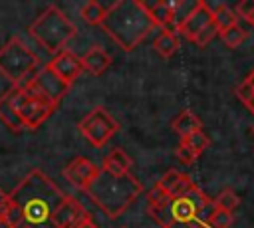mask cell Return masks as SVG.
<instances>
[{
	"label": "cell",
	"mask_w": 254,
	"mask_h": 228,
	"mask_svg": "<svg viewBox=\"0 0 254 228\" xmlns=\"http://www.w3.org/2000/svg\"><path fill=\"white\" fill-rule=\"evenodd\" d=\"M163 228H208L206 224H202V222H173V224H167V226H163Z\"/></svg>",
	"instance_id": "cell-34"
},
{
	"label": "cell",
	"mask_w": 254,
	"mask_h": 228,
	"mask_svg": "<svg viewBox=\"0 0 254 228\" xmlns=\"http://www.w3.org/2000/svg\"><path fill=\"white\" fill-rule=\"evenodd\" d=\"M242 83H244V85H246V87H248L250 91H254V69H252V71L248 73V77H246V79H244Z\"/></svg>",
	"instance_id": "cell-35"
},
{
	"label": "cell",
	"mask_w": 254,
	"mask_h": 228,
	"mask_svg": "<svg viewBox=\"0 0 254 228\" xmlns=\"http://www.w3.org/2000/svg\"><path fill=\"white\" fill-rule=\"evenodd\" d=\"M252 133H254V127H252Z\"/></svg>",
	"instance_id": "cell-37"
},
{
	"label": "cell",
	"mask_w": 254,
	"mask_h": 228,
	"mask_svg": "<svg viewBox=\"0 0 254 228\" xmlns=\"http://www.w3.org/2000/svg\"><path fill=\"white\" fill-rule=\"evenodd\" d=\"M65 194L40 169H32L10 192L8 228H56L52 216Z\"/></svg>",
	"instance_id": "cell-1"
},
{
	"label": "cell",
	"mask_w": 254,
	"mask_h": 228,
	"mask_svg": "<svg viewBox=\"0 0 254 228\" xmlns=\"http://www.w3.org/2000/svg\"><path fill=\"white\" fill-rule=\"evenodd\" d=\"M232 222H234L232 212L222 210V208H216V206H214V210L206 218V226L208 228H230Z\"/></svg>",
	"instance_id": "cell-22"
},
{
	"label": "cell",
	"mask_w": 254,
	"mask_h": 228,
	"mask_svg": "<svg viewBox=\"0 0 254 228\" xmlns=\"http://www.w3.org/2000/svg\"><path fill=\"white\" fill-rule=\"evenodd\" d=\"M153 48H155V52L159 54V56H163V57H171V56H175L177 54V50H179V36L175 34V30H161L159 34H157V38L153 40Z\"/></svg>",
	"instance_id": "cell-18"
},
{
	"label": "cell",
	"mask_w": 254,
	"mask_h": 228,
	"mask_svg": "<svg viewBox=\"0 0 254 228\" xmlns=\"http://www.w3.org/2000/svg\"><path fill=\"white\" fill-rule=\"evenodd\" d=\"M212 24V10L208 8V4L206 2H202V0H198L196 2V6H194V10L179 24V28H177V32L179 34H183L187 40H190V42H194L196 40V36L202 32V30H206L208 26Z\"/></svg>",
	"instance_id": "cell-11"
},
{
	"label": "cell",
	"mask_w": 254,
	"mask_h": 228,
	"mask_svg": "<svg viewBox=\"0 0 254 228\" xmlns=\"http://www.w3.org/2000/svg\"><path fill=\"white\" fill-rule=\"evenodd\" d=\"M181 143H185V145H187V147H190V149H192L196 155H200V153H202V151H204V149L210 145V139H208V137H206L202 131H196V133H192L190 137L183 139Z\"/></svg>",
	"instance_id": "cell-25"
},
{
	"label": "cell",
	"mask_w": 254,
	"mask_h": 228,
	"mask_svg": "<svg viewBox=\"0 0 254 228\" xmlns=\"http://www.w3.org/2000/svg\"><path fill=\"white\" fill-rule=\"evenodd\" d=\"M212 24L216 26L218 34L232 28V26H238V16L232 8H228L226 4H218L214 10H212Z\"/></svg>",
	"instance_id": "cell-20"
},
{
	"label": "cell",
	"mask_w": 254,
	"mask_h": 228,
	"mask_svg": "<svg viewBox=\"0 0 254 228\" xmlns=\"http://www.w3.org/2000/svg\"><path fill=\"white\" fill-rule=\"evenodd\" d=\"M75 24L58 8L48 6L30 26L28 34L50 54H58L65 48V44L75 36Z\"/></svg>",
	"instance_id": "cell-5"
},
{
	"label": "cell",
	"mask_w": 254,
	"mask_h": 228,
	"mask_svg": "<svg viewBox=\"0 0 254 228\" xmlns=\"http://www.w3.org/2000/svg\"><path fill=\"white\" fill-rule=\"evenodd\" d=\"M0 119L4 121V125L10 131H14V133H22L24 131V125H22V121H20L14 105H12V93H10V89L4 95H0Z\"/></svg>",
	"instance_id": "cell-17"
},
{
	"label": "cell",
	"mask_w": 254,
	"mask_h": 228,
	"mask_svg": "<svg viewBox=\"0 0 254 228\" xmlns=\"http://www.w3.org/2000/svg\"><path fill=\"white\" fill-rule=\"evenodd\" d=\"M77 228H97V224L91 220V216H87V218H85V220H83V222H81Z\"/></svg>",
	"instance_id": "cell-36"
},
{
	"label": "cell",
	"mask_w": 254,
	"mask_h": 228,
	"mask_svg": "<svg viewBox=\"0 0 254 228\" xmlns=\"http://www.w3.org/2000/svg\"><path fill=\"white\" fill-rule=\"evenodd\" d=\"M48 67L62 79V81H65L67 85H71L77 77H79V73L83 71V67H81V57H77L71 50H67V48H64V50H60L58 54H54V57H52V61L48 63Z\"/></svg>",
	"instance_id": "cell-10"
},
{
	"label": "cell",
	"mask_w": 254,
	"mask_h": 228,
	"mask_svg": "<svg viewBox=\"0 0 254 228\" xmlns=\"http://www.w3.org/2000/svg\"><path fill=\"white\" fill-rule=\"evenodd\" d=\"M236 16L246 20L250 26H254V0H242L238 6H236Z\"/></svg>",
	"instance_id": "cell-26"
},
{
	"label": "cell",
	"mask_w": 254,
	"mask_h": 228,
	"mask_svg": "<svg viewBox=\"0 0 254 228\" xmlns=\"http://www.w3.org/2000/svg\"><path fill=\"white\" fill-rule=\"evenodd\" d=\"M218 34V30H216V26L214 24H210L206 30H202L198 36H196V40H194V44L196 46H200V48H204L206 44H210L212 40H214V36Z\"/></svg>",
	"instance_id": "cell-32"
},
{
	"label": "cell",
	"mask_w": 254,
	"mask_h": 228,
	"mask_svg": "<svg viewBox=\"0 0 254 228\" xmlns=\"http://www.w3.org/2000/svg\"><path fill=\"white\" fill-rule=\"evenodd\" d=\"M220 38H222V42H224L226 48L234 50V48H238V46L246 40V32H244L240 26H232V28L220 32Z\"/></svg>",
	"instance_id": "cell-24"
},
{
	"label": "cell",
	"mask_w": 254,
	"mask_h": 228,
	"mask_svg": "<svg viewBox=\"0 0 254 228\" xmlns=\"http://www.w3.org/2000/svg\"><path fill=\"white\" fill-rule=\"evenodd\" d=\"M147 198H149V206H153V204H161V202L169 200V192H167L165 188H161L159 184H155V186L149 190Z\"/></svg>",
	"instance_id": "cell-31"
},
{
	"label": "cell",
	"mask_w": 254,
	"mask_h": 228,
	"mask_svg": "<svg viewBox=\"0 0 254 228\" xmlns=\"http://www.w3.org/2000/svg\"><path fill=\"white\" fill-rule=\"evenodd\" d=\"M38 69V56L20 38L14 36L0 48V73L12 83V87H22Z\"/></svg>",
	"instance_id": "cell-6"
},
{
	"label": "cell",
	"mask_w": 254,
	"mask_h": 228,
	"mask_svg": "<svg viewBox=\"0 0 254 228\" xmlns=\"http://www.w3.org/2000/svg\"><path fill=\"white\" fill-rule=\"evenodd\" d=\"M99 174V167L91 163L85 157H73L65 167H64V176L77 188L85 190L89 182Z\"/></svg>",
	"instance_id": "cell-12"
},
{
	"label": "cell",
	"mask_w": 254,
	"mask_h": 228,
	"mask_svg": "<svg viewBox=\"0 0 254 228\" xmlns=\"http://www.w3.org/2000/svg\"><path fill=\"white\" fill-rule=\"evenodd\" d=\"M131 165H133L131 157H129L123 149L115 147V149H111V151L105 155L101 171H105V172H109V174H113V176H123V174H129Z\"/></svg>",
	"instance_id": "cell-15"
},
{
	"label": "cell",
	"mask_w": 254,
	"mask_h": 228,
	"mask_svg": "<svg viewBox=\"0 0 254 228\" xmlns=\"http://www.w3.org/2000/svg\"><path fill=\"white\" fill-rule=\"evenodd\" d=\"M10 93H12V105L18 113L24 129L36 131L56 109L54 105H50L48 101L32 95L24 87H10Z\"/></svg>",
	"instance_id": "cell-7"
},
{
	"label": "cell",
	"mask_w": 254,
	"mask_h": 228,
	"mask_svg": "<svg viewBox=\"0 0 254 228\" xmlns=\"http://www.w3.org/2000/svg\"><path fill=\"white\" fill-rule=\"evenodd\" d=\"M105 12H107V8L101 6V4L95 2V0H87V2L81 6V10H79L81 18H83L87 24H91V26H101V22H103V18H105Z\"/></svg>",
	"instance_id": "cell-21"
},
{
	"label": "cell",
	"mask_w": 254,
	"mask_h": 228,
	"mask_svg": "<svg viewBox=\"0 0 254 228\" xmlns=\"http://www.w3.org/2000/svg\"><path fill=\"white\" fill-rule=\"evenodd\" d=\"M192 186H196L187 174H181V178L177 180V184L171 188V192H169V198H175V196H183V194H187Z\"/></svg>",
	"instance_id": "cell-27"
},
{
	"label": "cell",
	"mask_w": 254,
	"mask_h": 228,
	"mask_svg": "<svg viewBox=\"0 0 254 228\" xmlns=\"http://www.w3.org/2000/svg\"><path fill=\"white\" fill-rule=\"evenodd\" d=\"M87 196L111 218L123 214L143 192V184L129 172L123 176H113L99 169V174L85 188Z\"/></svg>",
	"instance_id": "cell-3"
},
{
	"label": "cell",
	"mask_w": 254,
	"mask_h": 228,
	"mask_svg": "<svg viewBox=\"0 0 254 228\" xmlns=\"http://www.w3.org/2000/svg\"><path fill=\"white\" fill-rule=\"evenodd\" d=\"M87 216L89 214L79 200H75L73 196H65L64 202L56 208L52 222L56 228H77Z\"/></svg>",
	"instance_id": "cell-13"
},
{
	"label": "cell",
	"mask_w": 254,
	"mask_h": 228,
	"mask_svg": "<svg viewBox=\"0 0 254 228\" xmlns=\"http://www.w3.org/2000/svg\"><path fill=\"white\" fill-rule=\"evenodd\" d=\"M22 87L28 89L32 95H36V97L48 101V103L54 105V107L64 99V95H65L67 89H69V85H67L65 81H62L48 65H46V67H40V69L32 75V79H28Z\"/></svg>",
	"instance_id": "cell-9"
},
{
	"label": "cell",
	"mask_w": 254,
	"mask_h": 228,
	"mask_svg": "<svg viewBox=\"0 0 254 228\" xmlns=\"http://www.w3.org/2000/svg\"><path fill=\"white\" fill-rule=\"evenodd\" d=\"M8 212H10V194L0 188V224H6Z\"/></svg>",
	"instance_id": "cell-33"
},
{
	"label": "cell",
	"mask_w": 254,
	"mask_h": 228,
	"mask_svg": "<svg viewBox=\"0 0 254 228\" xmlns=\"http://www.w3.org/2000/svg\"><path fill=\"white\" fill-rule=\"evenodd\" d=\"M238 204H240V196L232 188H222L218 192V196L214 198V206L222 208V210H228V212H232Z\"/></svg>",
	"instance_id": "cell-23"
},
{
	"label": "cell",
	"mask_w": 254,
	"mask_h": 228,
	"mask_svg": "<svg viewBox=\"0 0 254 228\" xmlns=\"http://www.w3.org/2000/svg\"><path fill=\"white\" fill-rule=\"evenodd\" d=\"M77 129L79 133L85 137V141L95 147V149H101L109 143V139L119 131V123L111 117V113L101 107V105H95L79 123H77Z\"/></svg>",
	"instance_id": "cell-8"
},
{
	"label": "cell",
	"mask_w": 254,
	"mask_h": 228,
	"mask_svg": "<svg viewBox=\"0 0 254 228\" xmlns=\"http://www.w3.org/2000/svg\"><path fill=\"white\" fill-rule=\"evenodd\" d=\"M109 65H111V56L103 48H99V46L89 48L81 56V67L85 71H89L91 75H101Z\"/></svg>",
	"instance_id": "cell-14"
},
{
	"label": "cell",
	"mask_w": 254,
	"mask_h": 228,
	"mask_svg": "<svg viewBox=\"0 0 254 228\" xmlns=\"http://www.w3.org/2000/svg\"><path fill=\"white\" fill-rule=\"evenodd\" d=\"M101 28L123 52H133L155 28V22L145 2L117 0L107 8Z\"/></svg>",
	"instance_id": "cell-2"
},
{
	"label": "cell",
	"mask_w": 254,
	"mask_h": 228,
	"mask_svg": "<svg viewBox=\"0 0 254 228\" xmlns=\"http://www.w3.org/2000/svg\"><path fill=\"white\" fill-rule=\"evenodd\" d=\"M181 174H183V172H179V171H175V169H169V171L163 174V178H161L157 184H159L161 188H165L167 192H171V188L177 184V180L181 178Z\"/></svg>",
	"instance_id": "cell-29"
},
{
	"label": "cell",
	"mask_w": 254,
	"mask_h": 228,
	"mask_svg": "<svg viewBox=\"0 0 254 228\" xmlns=\"http://www.w3.org/2000/svg\"><path fill=\"white\" fill-rule=\"evenodd\" d=\"M147 8H149V14H151L155 26H161L163 30H169V26H173L175 16H173V4L171 2H155Z\"/></svg>",
	"instance_id": "cell-19"
},
{
	"label": "cell",
	"mask_w": 254,
	"mask_h": 228,
	"mask_svg": "<svg viewBox=\"0 0 254 228\" xmlns=\"http://www.w3.org/2000/svg\"><path fill=\"white\" fill-rule=\"evenodd\" d=\"M214 210V200H210L198 186H192L187 194L169 198L161 204L147 208L149 216L163 228L173 222H202L206 224L208 214Z\"/></svg>",
	"instance_id": "cell-4"
},
{
	"label": "cell",
	"mask_w": 254,
	"mask_h": 228,
	"mask_svg": "<svg viewBox=\"0 0 254 228\" xmlns=\"http://www.w3.org/2000/svg\"><path fill=\"white\" fill-rule=\"evenodd\" d=\"M175 155H177L179 163H183V165H192V163L198 159V155H196V153H194L190 147H187L185 143H179V147H177Z\"/></svg>",
	"instance_id": "cell-28"
},
{
	"label": "cell",
	"mask_w": 254,
	"mask_h": 228,
	"mask_svg": "<svg viewBox=\"0 0 254 228\" xmlns=\"http://www.w3.org/2000/svg\"><path fill=\"white\" fill-rule=\"evenodd\" d=\"M236 97H238V99H240V101L254 113V91H250L244 83H240V85L236 87Z\"/></svg>",
	"instance_id": "cell-30"
},
{
	"label": "cell",
	"mask_w": 254,
	"mask_h": 228,
	"mask_svg": "<svg viewBox=\"0 0 254 228\" xmlns=\"http://www.w3.org/2000/svg\"><path fill=\"white\" fill-rule=\"evenodd\" d=\"M171 129L181 137V141L183 139H187V137H190L192 133H196V131H202V123H200V119L192 113V111H189V109H185V111H181L175 119H173V123H171Z\"/></svg>",
	"instance_id": "cell-16"
}]
</instances>
